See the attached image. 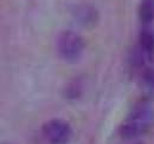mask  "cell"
I'll return each instance as SVG.
<instances>
[{
	"mask_svg": "<svg viewBox=\"0 0 154 144\" xmlns=\"http://www.w3.org/2000/svg\"><path fill=\"white\" fill-rule=\"evenodd\" d=\"M153 123V111L147 103H140L135 106L120 128L123 138L132 140L145 134Z\"/></svg>",
	"mask_w": 154,
	"mask_h": 144,
	"instance_id": "cell-1",
	"label": "cell"
},
{
	"mask_svg": "<svg viewBox=\"0 0 154 144\" xmlns=\"http://www.w3.org/2000/svg\"><path fill=\"white\" fill-rule=\"evenodd\" d=\"M83 39L77 33L72 31H63L59 33L57 38V51L62 59L69 63L77 62L83 52Z\"/></svg>",
	"mask_w": 154,
	"mask_h": 144,
	"instance_id": "cell-2",
	"label": "cell"
},
{
	"mask_svg": "<svg viewBox=\"0 0 154 144\" xmlns=\"http://www.w3.org/2000/svg\"><path fill=\"white\" fill-rule=\"evenodd\" d=\"M42 131L48 144H68L72 136L70 124L59 118L46 122Z\"/></svg>",
	"mask_w": 154,
	"mask_h": 144,
	"instance_id": "cell-3",
	"label": "cell"
},
{
	"mask_svg": "<svg viewBox=\"0 0 154 144\" xmlns=\"http://www.w3.org/2000/svg\"><path fill=\"white\" fill-rule=\"evenodd\" d=\"M140 47L142 53L147 59H152L154 56V33L148 30L145 28L142 30L140 34Z\"/></svg>",
	"mask_w": 154,
	"mask_h": 144,
	"instance_id": "cell-4",
	"label": "cell"
},
{
	"mask_svg": "<svg viewBox=\"0 0 154 144\" xmlns=\"http://www.w3.org/2000/svg\"><path fill=\"white\" fill-rule=\"evenodd\" d=\"M140 19L145 26L154 20V0H142L140 6Z\"/></svg>",
	"mask_w": 154,
	"mask_h": 144,
	"instance_id": "cell-5",
	"label": "cell"
},
{
	"mask_svg": "<svg viewBox=\"0 0 154 144\" xmlns=\"http://www.w3.org/2000/svg\"><path fill=\"white\" fill-rule=\"evenodd\" d=\"M77 19L83 25H90L93 21L96 20V12L91 7H82V10L77 12Z\"/></svg>",
	"mask_w": 154,
	"mask_h": 144,
	"instance_id": "cell-6",
	"label": "cell"
}]
</instances>
